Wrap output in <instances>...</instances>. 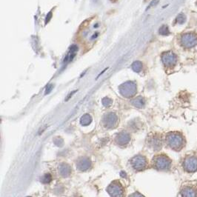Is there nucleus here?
Listing matches in <instances>:
<instances>
[{
	"label": "nucleus",
	"mask_w": 197,
	"mask_h": 197,
	"mask_svg": "<svg viewBox=\"0 0 197 197\" xmlns=\"http://www.w3.org/2000/svg\"><path fill=\"white\" fill-rule=\"evenodd\" d=\"M132 68H133V70L135 72L139 73L142 70V64L139 61H136V62L132 64Z\"/></svg>",
	"instance_id": "obj_18"
},
{
	"label": "nucleus",
	"mask_w": 197,
	"mask_h": 197,
	"mask_svg": "<svg viewBox=\"0 0 197 197\" xmlns=\"http://www.w3.org/2000/svg\"><path fill=\"white\" fill-rule=\"evenodd\" d=\"M53 88V85H48V87H47V88H46V92H45V94H49L50 91H52Z\"/></svg>",
	"instance_id": "obj_24"
},
{
	"label": "nucleus",
	"mask_w": 197,
	"mask_h": 197,
	"mask_svg": "<svg viewBox=\"0 0 197 197\" xmlns=\"http://www.w3.org/2000/svg\"><path fill=\"white\" fill-rule=\"evenodd\" d=\"M76 165L79 170L85 171L91 167V161L88 158H82L77 162Z\"/></svg>",
	"instance_id": "obj_12"
},
{
	"label": "nucleus",
	"mask_w": 197,
	"mask_h": 197,
	"mask_svg": "<svg viewBox=\"0 0 197 197\" xmlns=\"http://www.w3.org/2000/svg\"><path fill=\"white\" fill-rule=\"evenodd\" d=\"M103 122L105 127L108 128H113L118 123V117L115 113H110L104 116Z\"/></svg>",
	"instance_id": "obj_9"
},
{
	"label": "nucleus",
	"mask_w": 197,
	"mask_h": 197,
	"mask_svg": "<svg viewBox=\"0 0 197 197\" xmlns=\"http://www.w3.org/2000/svg\"><path fill=\"white\" fill-rule=\"evenodd\" d=\"M132 167L136 171H142L147 165V160L143 156H136L130 161Z\"/></svg>",
	"instance_id": "obj_7"
},
{
	"label": "nucleus",
	"mask_w": 197,
	"mask_h": 197,
	"mask_svg": "<svg viewBox=\"0 0 197 197\" xmlns=\"http://www.w3.org/2000/svg\"><path fill=\"white\" fill-rule=\"evenodd\" d=\"M91 121H92V118H91V116L89 114H85L84 116H82L81 119H80L81 124L83 126H87L90 124Z\"/></svg>",
	"instance_id": "obj_17"
},
{
	"label": "nucleus",
	"mask_w": 197,
	"mask_h": 197,
	"mask_svg": "<svg viewBox=\"0 0 197 197\" xmlns=\"http://www.w3.org/2000/svg\"><path fill=\"white\" fill-rule=\"evenodd\" d=\"M108 193L111 196H123L124 189L122 187V185L117 181L112 182V183L108 186Z\"/></svg>",
	"instance_id": "obj_6"
},
{
	"label": "nucleus",
	"mask_w": 197,
	"mask_h": 197,
	"mask_svg": "<svg viewBox=\"0 0 197 197\" xmlns=\"http://www.w3.org/2000/svg\"><path fill=\"white\" fill-rule=\"evenodd\" d=\"M51 180H52L51 175L49 174V173H47V174H45V176H43L42 181V182H44V183H49Z\"/></svg>",
	"instance_id": "obj_20"
},
{
	"label": "nucleus",
	"mask_w": 197,
	"mask_h": 197,
	"mask_svg": "<svg viewBox=\"0 0 197 197\" xmlns=\"http://www.w3.org/2000/svg\"><path fill=\"white\" fill-rule=\"evenodd\" d=\"M177 20H178V22L180 23V24H182V23H183L185 20V16H183V15L179 16L177 18Z\"/></svg>",
	"instance_id": "obj_23"
},
{
	"label": "nucleus",
	"mask_w": 197,
	"mask_h": 197,
	"mask_svg": "<svg viewBox=\"0 0 197 197\" xmlns=\"http://www.w3.org/2000/svg\"><path fill=\"white\" fill-rule=\"evenodd\" d=\"M153 165L154 168L160 171H166L169 169L171 165V161L165 155H159L153 160Z\"/></svg>",
	"instance_id": "obj_2"
},
{
	"label": "nucleus",
	"mask_w": 197,
	"mask_h": 197,
	"mask_svg": "<svg viewBox=\"0 0 197 197\" xmlns=\"http://www.w3.org/2000/svg\"><path fill=\"white\" fill-rule=\"evenodd\" d=\"M149 1V0H145V1Z\"/></svg>",
	"instance_id": "obj_27"
},
{
	"label": "nucleus",
	"mask_w": 197,
	"mask_h": 197,
	"mask_svg": "<svg viewBox=\"0 0 197 197\" xmlns=\"http://www.w3.org/2000/svg\"><path fill=\"white\" fill-rule=\"evenodd\" d=\"M102 103L105 107H108L112 104V100L109 98H105L102 100Z\"/></svg>",
	"instance_id": "obj_22"
},
{
	"label": "nucleus",
	"mask_w": 197,
	"mask_h": 197,
	"mask_svg": "<svg viewBox=\"0 0 197 197\" xmlns=\"http://www.w3.org/2000/svg\"><path fill=\"white\" fill-rule=\"evenodd\" d=\"M149 145L154 150H159L162 147V140L159 135H153L149 139Z\"/></svg>",
	"instance_id": "obj_10"
},
{
	"label": "nucleus",
	"mask_w": 197,
	"mask_h": 197,
	"mask_svg": "<svg viewBox=\"0 0 197 197\" xmlns=\"http://www.w3.org/2000/svg\"><path fill=\"white\" fill-rule=\"evenodd\" d=\"M119 93L126 98L133 97L136 93V85L133 82H127L119 88Z\"/></svg>",
	"instance_id": "obj_3"
},
{
	"label": "nucleus",
	"mask_w": 197,
	"mask_h": 197,
	"mask_svg": "<svg viewBox=\"0 0 197 197\" xmlns=\"http://www.w3.org/2000/svg\"><path fill=\"white\" fill-rule=\"evenodd\" d=\"M162 60L165 67H173L176 65L177 62V57L173 52L168 51L162 54Z\"/></svg>",
	"instance_id": "obj_4"
},
{
	"label": "nucleus",
	"mask_w": 197,
	"mask_h": 197,
	"mask_svg": "<svg viewBox=\"0 0 197 197\" xmlns=\"http://www.w3.org/2000/svg\"><path fill=\"white\" fill-rule=\"evenodd\" d=\"M181 42L186 48H193L197 44V37L193 34H185L182 36Z\"/></svg>",
	"instance_id": "obj_8"
},
{
	"label": "nucleus",
	"mask_w": 197,
	"mask_h": 197,
	"mask_svg": "<svg viewBox=\"0 0 197 197\" xmlns=\"http://www.w3.org/2000/svg\"><path fill=\"white\" fill-rule=\"evenodd\" d=\"M181 195L182 196H196L197 192L195 188L193 187H185L182 188V191H181Z\"/></svg>",
	"instance_id": "obj_13"
},
{
	"label": "nucleus",
	"mask_w": 197,
	"mask_h": 197,
	"mask_svg": "<svg viewBox=\"0 0 197 197\" xmlns=\"http://www.w3.org/2000/svg\"><path fill=\"white\" fill-rule=\"evenodd\" d=\"M166 142L170 148L178 151L185 145V139L180 133L170 132L166 136Z\"/></svg>",
	"instance_id": "obj_1"
},
{
	"label": "nucleus",
	"mask_w": 197,
	"mask_h": 197,
	"mask_svg": "<svg viewBox=\"0 0 197 197\" xmlns=\"http://www.w3.org/2000/svg\"><path fill=\"white\" fill-rule=\"evenodd\" d=\"M111 2H116V1H117V0H111Z\"/></svg>",
	"instance_id": "obj_26"
},
{
	"label": "nucleus",
	"mask_w": 197,
	"mask_h": 197,
	"mask_svg": "<svg viewBox=\"0 0 197 197\" xmlns=\"http://www.w3.org/2000/svg\"><path fill=\"white\" fill-rule=\"evenodd\" d=\"M160 34L161 35L164 36H166L168 35V34H169V30H168V28L166 25H163L162 27H161V28L160 29Z\"/></svg>",
	"instance_id": "obj_19"
},
{
	"label": "nucleus",
	"mask_w": 197,
	"mask_h": 197,
	"mask_svg": "<svg viewBox=\"0 0 197 197\" xmlns=\"http://www.w3.org/2000/svg\"><path fill=\"white\" fill-rule=\"evenodd\" d=\"M59 173H60V174L62 175V176H64V177L68 176L70 174V173H71L70 168L69 167V165H66V164H62V165L59 166Z\"/></svg>",
	"instance_id": "obj_15"
},
{
	"label": "nucleus",
	"mask_w": 197,
	"mask_h": 197,
	"mask_svg": "<svg viewBox=\"0 0 197 197\" xmlns=\"http://www.w3.org/2000/svg\"><path fill=\"white\" fill-rule=\"evenodd\" d=\"M77 50H78L77 47L76 46V45H73V46L70 48V50H69V52H68V53L67 54V56H66L65 58H64V63H68V62H71V61L73 60V58L75 57L76 53V52H77Z\"/></svg>",
	"instance_id": "obj_14"
},
{
	"label": "nucleus",
	"mask_w": 197,
	"mask_h": 197,
	"mask_svg": "<svg viewBox=\"0 0 197 197\" xmlns=\"http://www.w3.org/2000/svg\"><path fill=\"white\" fill-rule=\"evenodd\" d=\"M130 135L127 133L125 132H122L121 133H119V135H117V136L116 137V141L117 142V144H119V145H127V143L130 142Z\"/></svg>",
	"instance_id": "obj_11"
},
{
	"label": "nucleus",
	"mask_w": 197,
	"mask_h": 197,
	"mask_svg": "<svg viewBox=\"0 0 197 197\" xmlns=\"http://www.w3.org/2000/svg\"><path fill=\"white\" fill-rule=\"evenodd\" d=\"M184 169L187 172L193 173L197 171V158L192 156H189L185 159L183 162Z\"/></svg>",
	"instance_id": "obj_5"
},
{
	"label": "nucleus",
	"mask_w": 197,
	"mask_h": 197,
	"mask_svg": "<svg viewBox=\"0 0 197 197\" xmlns=\"http://www.w3.org/2000/svg\"><path fill=\"white\" fill-rule=\"evenodd\" d=\"M91 20H92V18H90V19H88L85 20V21L82 23L81 25H80V29H84V28H85L86 27L90 24V22H91Z\"/></svg>",
	"instance_id": "obj_21"
},
{
	"label": "nucleus",
	"mask_w": 197,
	"mask_h": 197,
	"mask_svg": "<svg viewBox=\"0 0 197 197\" xmlns=\"http://www.w3.org/2000/svg\"><path fill=\"white\" fill-rule=\"evenodd\" d=\"M131 103L132 105H134L136 108H141L145 105V99L142 97H139L133 99V100H132Z\"/></svg>",
	"instance_id": "obj_16"
},
{
	"label": "nucleus",
	"mask_w": 197,
	"mask_h": 197,
	"mask_svg": "<svg viewBox=\"0 0 197 197\" xmlns=\"http://www.w3.org/2000/svg\"><path fill=\"white\" fill-rule=\"evenodd\" d=\"M51 17H52V13H51V12H50V13H49V14H48V15L47 16V17H46V20H45V23L48 22L50 21V19H51Z\"/></svg>",
	"instance_id": "obj_25"
}]
</instances>
